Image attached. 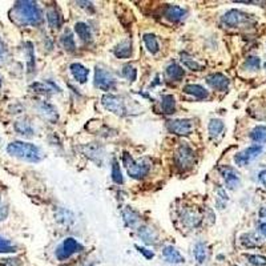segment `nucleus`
Instances as JSON below:
<instances>
[{
    "label": "nucleus",
    "mask_w": 266,
    "mask_h": 266,
    "mask_svg": "<svg viewBox=\"0 0 266 266\" xmlns=\"http://www.w3.org/2000/svg\"><path fill=\"white\" fill-rule=\"evenodd\" d=\"M258 183L261 184V186H264L266 189V169L261 170L258 173Z\"/></svg>",
    "instance_id": "45"
},
{
    "label": "nucleus",
    "mask_w": 266,
    "mask_h": 266,
    "mask_svg": "<svg viewBox=\"0 0 266 266\" xmlns=\"http://www.w3.org/2000/svg\"><path fill=\"white\" fill-rule=\"evenodd\" d=\"M18 252V246L15 245L14 242H11L10 240L1 237L0 236V253H16Z\"/></svg>",
    "instance_id": "37"
},
{
    "label": "nucleus",
    "mask_w": 266,
    "mask_h": 266,
    "mask_svg": "<svg viewBox=\"0 0 266 266\" xmlns=\"http://www.w3.org/2000/svg\"><path fill=\"white\" fill-rule=\"evenodd\" d=\"M183 223L189 227H197L203 221V217L196 210H186L183 213Z\"/></svg>",
    "instance_id": "23"
},
{
    "label": "nucleus",
    "mask_w": 266,
    "mask_h": 266,
    "mask_svg": "<svg viewBox=\"0 0 266 266\" xmlns=\"http://www.w3.org/2000/svg\"><path fill=\"white\" fill-rule=\"evenodd\" d=\"M11 18L21 25H40L43 23V12L39 8L38 3L21 0L16 1L11 11Z\"/></svg>",
    "instance_id": "1"
},
{
    "label": "nucleus",
    "mask_w": 266,
    "mask_h": 266,
    "mask_svg": "<svg viewBox=\"0 0 266 266\" xmlns=\"http://www.w3.org/2000/svg\"><path fill=\"white\" fill-rule=\"evenodd\" d=\"M165 73H166V76L170 79V80H173V82H180V80H183V78L185 76V71L183 69V67H180L177 63H170L166 69H165Z\"/></svg>",
    "instance_id": "25"
},
{
    "label": "nucleus",
    "mask_w": 266,
    "mask_h": 266,
    "mask_svg": "<svg viewBox=\"0 0 266 266\" xmlns=\"http://www.w3.org/2000/svg\"><path fill=\"white\" fill-rule=\"evenodd\" d=\"M163 256L166 260V262L173 264V265H180V264H184L185 258L181 253L172 245H168L163 249Z\"/></svg>",
    "instance_id": "15"
},
{
    "label": "nucleus",
    "mask_w": 266,
    "mask_h": 266,
    "mask_svg": "<svg viewBox=\"0 0 266 266\" xmlns=\"http://www.w3.org/2000/svg\"><path fill=\"white\" fill-rule=\"evenodd\" d=\"M186 10H184L180 5H166L164 10V18L166 20H169L170 23H180L186 18Z\"/></svg>",
    "instance_id": "13"
},
{
    "label": "nucleus",
    "mask_w": 266,
    "mask_h": 266,
    "mask_svg": "<svg viewBox=\"0 0 266 266\" xmlns=\"http://www.w3.org/2000/svg\"><path fill=\"white\" fill-rule=\"evenodd\" d=\"M69 69H71V73H72V76L76 82H80V84L87 82L88 76H89V69L88 68H85L80 63H73L71 64Z\"/></svg>",
    "instance_id": "16"
},
{
    "label": "nucleus",
    "mask_w": 266,
    "mask_h": 266,
    "mask_svg": "<svg viewBox=\"0 0 266 266\" xmlns=\"http://www.w3.org/2000/svg\"><path fill=\"white\" fill-rule=\"evenodd\" d=\"M244 67H245V69H247V71L256 72V71H258L260 67H261V59L258 58V56H249V58L245 60Z\"/></svg>",
    "instance_id": "36"
},
{
    "label": "nucleus",
    "mask_w": 266,
    "mask_h": 266,
    "mask_svg": "<svg viewBox=\"0 0 266 266\" xmlns=\"http://www.w3.org/2000/svg\"><path fill=\"white\" fill-rule=\"evenodd\" d=\"M260 216H261V218L266 220V208L261 209V212H260Z\"/></svg>",
    "instance_id": "48"
},
{
    "label": "nucleus",
    "mask_w": 266,
    "mask_h": 266,
    "mask_svg": "<svg viewBox=\"0 0 266 266\" xmlns=\"http://www.w3.org/2000/svg\"><path fill=\"white\" fill-rule=\"evenodd\" d=\"M132 52H133V48H132V43L129 40H124L119 43L113 48V53L117 59H128L132 56Z\"/></svg>",
    "instance_id": "20"
},
{
    "label": "nucleus",
    "mask_w": 266,
    "mask_h": 266,
    "mask_svg": "<svg viewBox=\"0 0 266 266\" xmlns=\"http://www.w3.org/2000/svg\"><path fill=\"white\" fill-rule=\"evenodd\" d=\"M82 252V245L78 240H75L72 237L65 238L58 247H56V252H55V256L58 258L59 261H65L68 258H71L73 254L76 253Z\"/></svg>",
    "instance_id": "6"
},
{
    "label": "nucleus",
    "mask_w": 266,
    "mask_h": 266,
    "mask_svg": "<svg viewBox=\"0 0 266 266\" xmlns=\"http://www.w3.org/2000/svg\"><path fill=\"white\" fill-rule=\"evenodd\" d=\"M174 161H176V165H177L179 169L184 170V172L192 169L194 163H196V153L188 144H181L177 152H176Z\"/></svg>",
    "instance_id": "5"
},
{
    "label": "nucleus",
    "mask_w": 266,
    "mask_h": 266,
    "mask_svg": "<svg viewBox=\"0 0 266 266\" xmlns=\"http://www.w3.org/2000/svg\"><path fill=\"white\" fill-rule=\"evenodd\" d=\"M224 129H225V124L221 119H212L209 121L208 132L213 140H217L218 137H221Z\"/></svg>",
    "instance_id": "21"
},
{
    "label": "nucleus",
    "mask_w": 266,
    "mask_h": 266,
    "mask_svg": "<svg viewBox=\"0 0 266 266\" xmlns=\"http://www.w3.org/2000/svg\"><path fill=\"white\" fill-rule=\"evenodd\" d=\"M32 89H35V92H40V93H52V92H61V89L55 84L51 80H47L44 82H34L31 85Z\"/></svg>",
    "instance_id": "22"
},
{
    "label": "nucleus",
    "mask_w": 266,
    "mask_h": 266,
    "mask_svg": "<svg viewBox=\"0 0 266 266\" xmlns=\"http://www.w3.org/2000/svg\"><path fill=\"white\" fill-rule=\"evenodd\" d=\"M229 199H227V194L226 190L221 186H218L217 188V204L220 205V209H223L225 205L227 204Z\"/></svg>",
    "instance_id": "42"
},
{
    "label": "nucleus",
    "mask_w": 266,
    "mask_h": 266,
    "mask_svg": "<svg viewBox=\"0 0 266 266\" xmlns=\"http://www.w3.org/2000/svg\"><path fill=\"white\" fill-rule=\"evenodd\" d=\"M264 68H265V71H266V63H265V64H264Z\"/></svg>",
    "instance_id": "49"
},
{
    "label": "nucleus",
    "mask_w": 266,
    "mask_h": 266,
    "mask_svg": "<svg viewBox=\"0 0 266 266\" xmlns=\"http://www.w3.org/2000/svg\"><path fill=\"white\" fill-rule=\"evenodd\" d=\"M7 152H8V155L28 161V163H39L43 159V153L39 146L31 144V143H24V141L10 143L7 145Z\"/></svg>",
    "instance_id": "2"
},
{
    "label": "nucleus",
    "mask_w": 266,
    "mask_h": 266,
    "mask_svg": "<svg viewBox=\"0 0 266 266\" xmlns=\"http://www.w3.org/2000/svg\"><path fill=\"white\" fill-rule=\"evenodd\" d=\"M47 21H48L49 27L53 29H58L61 27V16L56 8H49L47 11Z\"/></svg>",
    "instance_id": "32"
},
{
    "label": "nucleus",
    "mask_w": 266,
    "mask_h": 266,
    "mask_svg": "<svg viewBox=\"0 0 266 266\" xmlns=\"http://www.w3.org/2000/svg\"><path fill=\"white\" fill-rule=\"evenodd\" d=\"M121 73H123V76H124L129 82H135L136 79H137V69H136L133 65H131V64L124 65Z\"/></svg>",
    "instance_id": "38"
},
{
    "label": "nucleus",
    "mask_w": 266,
    "mask_h": 266,
    "mask_svg": "<svg viewBox=\"0 0 266 266\" xmlns=\"http://www.w3.org/2000/svg\"><path fill=\"white\" fill-rule=\"evenodd\" d=\"M14 128L15 131L21 136H25V137H32V136H34V128H32V125L29 124L28 121L25 120L16 121Z\"/></svg>",
    "instance_id": "29"
},
{
    "label": "nucleus",
    "mask_w": 266,
    "mask_h": 266,
    "mask_svg": "<svg viewBox=\"0 0 266 266\" xmlns=\"http://www.w3.org/2000/svg\"><path fill=\"white\" fill-rule=\"evenodd\" d=\"M136 249L139 250V253H140V254H143V256L145 257L146 260H152V258L155 257V253L152 252V250H148L146 247H143V246H139V245H136Z\"/></svg>",
    "instance_id": "43"
},
{
    "label": "nucleus",
    "mask_w": 266,
    "mask_h": 266,
    "mask_svg": "<svg viewBox=\"0 0 266 266\" xmlns=\"http://www.w3.org/2000/svg\"><path fill=\"white\" fill-rule=\"evenodd\" d=\"M139 236H140L143 241L145 242L146 245H153V244L157 242V238H159L155 229L146 226V225H143V226L139 227Z\"/></svg>",
    "instance_id": "19"
},
{
    "label": "nucleus",
    "mask_w": 266,
    "mask_h": 266,
    "mask_svg": "<svg viewBox=\"0 0 266 266\" xmlns=\"http://www.w3.org/2000/svg\"><path fill=\"white\" fill-rule=\"evenodd\" d=\"M220 174L223 177L226 189L236 190V189L240 188V185H241V177H240L238 172L233 166H229V165L220 166Z\"/></svg>",
    "instance_id": "11"
},
{
    "label": "nucleus",
    "mask_w": 266,
    "mask_h": 266,
    "mask_svg": "<svg viewBox=\"0 0 266 266\" xmlns=\"http://www.w3.org/2000/svg\"><path fill=\"white\" fill-rule=\"evenodd\" d=\"M250 139L257 144H266V125H257L250 132Z\"/></svg>",
    "instance_id": "33"
},
{
    "label": "nucleus",
    "mask_w": 266,
    "mask_h": 266,
    "mask_svg": "<svg viewBox=\"0 0 266 266\" xmlns=\"http://www.w3.org/2000/svg\"><path fill=\"white\" fill-rule=\"evenodd\" d=\"M0 87H1V79H0Z\"/></svg>",
    "instance_id": "50"
},
{
    "label": "nucleus",
    "mask_w": 266,
    "mask_h": 266,
    "mask_svg": "<svg viewBox=\"0 0 266 266\" xmlns=\"http://www.w3.org/2000/svg\"><path fill=\"white\" fill-rule=\"evenodd\" d=\"M240 241L247 249L261 246L262 244V240L257 236L256 233H245V234H242L241 237H240Z\"/></svg>",
    "instance_id": "27"
},
{
    "label": "nucleus",
    "mask_w": 266,
    "mask_h": 266,
    "mask_svg": "<svg viewBox=\"0 0 266 266\" xmlns=\"http://www.w3.org/2000/svg\"><path fill=\"white\" fill-rule=\"evenodd\" d=\"M123 217H124L126 226L133 227L140 221V214L136 212L135 209L131 208V206H125V208L123 209Z\"/></svg>",
    "instance_id": "26"
},
{
    "label": "nucleus",
    "mask_w": 266,
    "mask_h": 266,
    "mask_svg": "<svg viewBox=\"0 0 266 266\" xmlns=\"http://www.w3.org/2000/svg\"><path fill=\"white\" fill-rule=\"evenodd\" d=\"M75 32L78 34L80 40H82L84 43L92 41V32H91V28H89V25L87 23H82V21L76 23L75 24Z\"/></svg>",
    "instance_id": "24"
},
{
    "label": "nucleus",
    "mask_w": 266,
    "mask_h": 266,
    "mask_svg": "<svg viewBox=\"0 0 266 266\" xmlns=\"http://www.w3.org/2000/svg\"><path fill=\"white\" fill-rule=\"evenodd\" d=\"M253 21V15L240 10H229L223 15L221 23L229 28H237V27H245Z\"/></svg>",
    "instance_id": "4"
},
{
    "label": "nucleus",
    "mask_w": 266,
    "mask_h": 266,
    "mask_svg": "<svg viewBox=\"0 0 266 266\" xmlns=\"http://www.w3.org/2000/svg\"><path fill=\"white\" fill-rule=\"evenodd\" d=\"M56 220L59 223L64 224V225H69V221L73 223V216L72 213L68 212L65 209H60L58 213H56Z\"/></svg>",
    "instance_id": "40"
},
{
    "label": "nucleus",
    "mask_w": 266,
    "mask_h": 266,
    "mask_svg": "<svg viewBox=\"0 0 266 266\" xmlns=\"http://www.w3.org/2000/svg\"><path fill=\"white\" fill-rule=\"evenodd\" d=\"M245 258L253 266H266V257L260 254H245Z\"/></svg>",
    "instance_id": "41"
},
{
    "label": "nucleus",
    "mask_w": 266,
    "mask_h": 266,
    "mask_svg": "<svg viewBox=\"0 0 266 266\" xmlns=\"http://www.w3.org/2000/svg\"><path fill=\"white\" fill-rule=\"evenodd\" d=\"M102 104L106 111L112 112L117 116H125L126 115L125 104L123 102V99L116 96V95H112V93L104 95L102 99Z\"/></svg>",
    "instance_id": "8"
},
{
    "label": "nucleus",
    "mask_w": 266,
    "mask_h": 266,
    "mask_svg": "<svg viewBox=\"0 0 266 266\" xmlns=\"http://www.w3.org/2000/svg\"><path fill=\"white\" fill-rule=\"evenodd\" d=\"M166 128L170 133L179 136L190 135L194 129L193 120L189 119H176V120H169L166 123Z\"/></svg>",
    "instance_id": "10"
},
{
    "label": "nucleus",
    "mask_w": 266,
    "mask_h": 266,
    "mask_svg": "<svg viewBox=\"0 0 266 266\" xmlns=\"http://www.w3.org/2000/svg\"><path fill=\"white\" fill-rule=\"evenodd\" d=\"M181 58H183V59H181L183 64H184L185 67L188 68V69H190V71H196V72H200V71H203V69H204V65H201L199 61H196L194 59L189 58L186 53H184V55H183Z\"/></svg>",
    "instance_id": "34"
},
{
    "label": "nucleus",
    "mask_w": 266,
    "mask_h": 266,
    "mask_svg": "<svg viewBox=\"0 0 266 266\" xmlns=\"http://www.w3.org/2000/svg\"><path fill=\"white\" fill-rule=\"evenodd\" d=\"M143 40H144V44H145L146 49L149 51L152 55H156V53L160 51L159 41H157V38H156L153 34H144L143 36Z\"/></svg>",
    "instance_id": "31"
},
{
    "label": "nucleus",
    "mask_w": 266,
    "mask_h": 266,
    "mask_svg": "<svg viewBox=\"0 0 266 266\" xmlns=\"http://www.w3.org/2000/svg\"><path fill=\"white\" fill-rule=\"evenodd\" d=\"M264 152V148L260 144H254V145L247 146L246 149L238 152L237 155L234 156V163L238 166H246L247 164H250L253 160H256L258 156Z\"/></svg>",
    "instance_id": "9"
},
{
    "label": "nucleus",
    "mask_w": 266,
    "mask_h": 266,
    "mask_svg": "<svg viewBox=\"0 0 266 266\" xmlns=\"http://www.w3.org/2000/svg\"><path fill=\"white\" fill-rule=\"evenodd\" d=\"M258 232L261 233L262 236L266 238V223H262L258 225Z\"/></svg>",
    "instance_id": "47"
},
{
    "label": "nucleus",
    "mask_w": 266,
    "mask_h": 266,
    "mask_svg": "<svg viewBox=\"0 0 266 266\" xmlns=\"http://www.w3.org/2000/svg\"><path fill=\"white\" fill-rule=\"evenodd\" d=\"M8 216V206L4 204H0V221L5 220Z\"/></svg>",
    "instance_id": "44"
},
{
    "label": "nucleus",
    "mask_w": 266,
    "mask_h": 266,
    "mask_svg": "<svg viewBox=\"0 0 266 266\" xmlns=\"http://www.w3.org/2000/svg\"><path fill=\"white\" fill-rule=\"evenodd\" d=\"M121 161L132 179L141 180L149 173L150 165L146 160H135L128 152H124Z\"/></svg>",
    "instance_id": "3"
},
{
    "label": "nucleus",
    "mask_w": 266,
    "mask_h": 266,
    "mask_svg": "<svg viewBox=\"0 0 266 266\" xmlns=\"http://www.w3.org/2000/svg\"><path fill=\"white\" fill-rule=\"evenodd\" d=\"M193 256L197 264H205L209 258V247L205 242H197L193 247Z\"/></svg>",
    "instance_id": "17"
},
{
    "label": "nucleus",
    "mask_w": 266,
    "mask_h": 266,
    "mask_svg": "<svg viewBox=\"0 0 266 266\" xmlns=\"http://www.w3.org/2000/svg\"><path fill=\"white\" fill-rule=\"evenodd\" d=\"M25 53H27V63H28V72H34L35 71V52L34 45L32 43H25Z\"/></svg>",
    "instance_id": "39"
},
{
    "label": "nucleus",
    "mask_w": 266,
    "mask_h": 266,
    "mask_svg": "<svg viewBox=\"0 0 266 266\" xmlns=\"http://www.w3.org/2000/svg\"><path fill=\"white\" fill-rule=\"evenodd\" d=\"M95 87L102 91H112L116 87V79L109 71L102 67H96L95 69Z\"/></svg>",
    "instance_id": "7"
},
{
    "label": "nucleus",
    "mask_w": 266,
    "mask_h": 266,
    "mask_svg": "<svg viewBox=\"0 0 266 266\" xmlns=\"http://www.w3.org/2000/svg\"><path fill=\"white\" fill-rule=\"evenodd\" d=\"M206 84L213 89H216V91L224 92L230 85V80L223 73H212L206 78Z\"/></svg>",
    "instance_id": "12"
},
{
    "label": "nucleus",
    "mask_w": 266,
    "mask_h": 266,
    "mask_svg": "<svg viewBox=\"0 0 266 266\" xmlns=\"http://www.w3.org/2000/svg\"><path fill=\"white\" fill-rule=\"evenodd\" d=\"M161 111L165 115H172L176 111V100L172 95H164L161 97Z\"/></svg>",
    "instance_id": "28"
},
{
    "label": "nucleus",
    "mask_w": 266,
    "mask_h": 266,
    "mask_svg": "<svg viewBox=\"0 0 266 266\" xmlns=\"http://www.w3.org/2000/svg\"><path fill=\"white\" fill-rule=\"evenodd\" d=\"M5 53H7V45H5L4 41L0 38V58H3Z\"/></svg>",
    "instance_id": "46"
},
{
    "label": "nucleus",
    "mask_w": 266,
    "mask_h": 266,
    "mask_svg": "<svg viewBox=\"0 0 266 266\" xmlns=\"http://www.w3.org/2000/svg\"><path fill=\"white\" fill-rule=\"evenodd\" d=\"M183 91L190 96H193L194 99H197V100H204V99L209 97L208 91L199 84H188V85H185Z\"/></svg>",
    "instance_id": "18"
},
{
    "label": "nucleus",
    "mask_w": 266,
    "mask_h": 266,
    "mask_svg": "<svg viewBox=\"0 0 266 266\" xmlns=\"http://www.w3.org/2000/svg\"><path fill=\"white\" fill-rule=\"evenodd\" d=\"M60 43L63 45V48L68 52H73L75 49H76V43H75V38H73V35L71 31H65L63 35H61V38H60Z\"/></svg>",
    "instance_id": "30"
},
{
    "label": "nucleus",
    "mask_w": 266,
    "mask_h": 266,
    "mask_svg": "<svg viewBox=\"0 0 266 266\" xmlns=\"http://www.w3.org/2000/svg\"><path fill=\"white\" fill-rule=\"evenodd\" d=\"M111 176H112V180H113L116 184L120 185L124 183V177H123V173H121L120 164H119V161H117V160H113V163H112Z\"/></svg>",
    "instance_id": "35"
},
{
    "label": "nucleus",
    "mask_w": 266,
    "mask_h": 266,
    "mask_svg": "<svg viewBox=\"0 0 266 266\" xmlns=\"http://www.w3.org/2000/svg\"><path fill=\"white\" fill-rule=\"evenodd\" d=\"M38 111L39 113L43 116V119L45 120H48L49 123H56L59 119L58 111H56V108L52 105V104H49L47 102H41L38 104Z\"/></svg>",
    "instance_id": "14"
}]
</instances>
